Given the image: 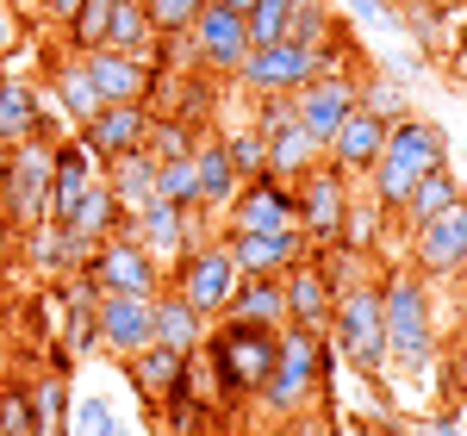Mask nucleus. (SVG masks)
Returning a JSON list of instances; mask_svg holds the SVG:
<instances>
[{
	"mask_svg": "<svg viewBox=\"0 0 467 436\" xmlns=\"http://www.w3.org/2000/svg\"><path fill=\"white\" fill-rule=\"evenodd\" d=\"M275 343H281V325L213 318L206 343H200V362H206V380H213V405H255L268 368H275Z\"/></svg>",
	"mask_w": 467,
	"mask_h": 436,
	"instance_id": "1",
	"label": "nucleus"
},
{
	"mask_svg": "<svg viewBox=\"0 0 467 436\" xmlns=\"http://www.w3.org/2000/svg\"><path fill=\"white\" fill-rule=\"evenodd\" d=\"M380 325H387V368L424 380L436 368V306H431V281L418 268H387L380 275Z\"/></svg>",
	"mask_w": 467,
	"mask_h": 436,
	"instance_id": "2",
	"label": "nucleus"
},
{
	"mask_svg": "<svg viewBox=\"0 0 467 436\" xmlns=\"http://www.w3.org/2000/svg\"><path fill=\"white\" fill-rule=\"evenodd\" d=\"M442 162H449V138H442V125L418 119V112H405V119L387 125V144H380V156H374V169L361 175V182H368V200H374L387 218H399L405 193L424 182L431 169H442Z\"/></svg>",
	"mask_w": 467,
	"mask_h": 436,
	"instance_id": "3",
	"label": "nucleus"
},
{
	"mask_svg": "<svg viewBox=\"0 0 467 436\" xmlns=\"http://www.w3.org/2000/svg\"><path fill=\"white\" fill-rule=\"evenodd\" d=\"M330 368H337V349L324 343V330H299L281 325V343H275V368L255 393V411L262 418H293V411H312L330 387Z\"/></svg>",
	"mask_w": 467,
	"mask_h": 436,
	"instance_id": "4",
	"label": "nucleus"
},
{
	"mask_svg": "<svg viewBox=\"0 0 467 436\" xmlns=\"http://www.w3.org/2000/svg\"><path fill=\"white\" fill-rule=\"evenodd\" d=\"M324 343L356 368L361 380L387 374V325H380V281H356L349 293H337V312L324 325Z\"/></svg>",
	"mask_w": 467,
	"mask_h": 436,
	"instance_id": "5",
	"label": "nucleus"
},
{
	"mask_svg": "<svg viewBox=\"0 0 467 436\" xmlns=\"http://www.w3.org/2000/svg\"><path fill=\"white\" fill-rule=\"evenodd\" d=\"M318 69H343V37L337 44H324V50H312V44H250V57L237 63V88H244V100H262V94H299L306 81Z\"/></svg>",
	"mask_w": 467,
	"mask_h": 436,
	"instance_id": "6",
	"label": "nucleus"
},
{
	"mask_svg": "<svg viewBox=\"0 0 467 436\" xmlns=\"http://www.w3.org/2000/svg\"><path fill=\"white\" fill-rule=\"evenodd\" d=\"M237 281H244V275H237V262H231V250H224V237H218V231H206L187 255H175V262L162 268V287L181 293L206 325L224 318V306H231Z\"/></svg>",
	"mask_w": 467,
	"mask_h": 436,
	"instance_id": "7",
	"label": "nucleus"
},
{
	"mask_svg": "<svg viewBox=\"0 0 467 436\" xmlns=\"http://www.w3.org/2000/svg\"><path fill=\"white\" fill-rule=\"evenodd\" d=\"M50 169H57V138H26L6 150V175H0V218L13 231H32L50 218Z\"/></svg>",
	"mask_w": 467,
	"mask_h": 436,
	"instance_id": "8",
	"label": "nucleus"
},
{
	"mask_svg": "<svg viewBox=\"0 0 467 436\" xmlns=\"http://www.w3.org/2000/svg\"><path fill=\"white\" fill-rule=\"evenodd\" d=\"M81 281L94 293H138V299H150V293H162V262L131 231H112L107 244H94V255L81 262Z\"/></svg>",
	"mask_w": 467,
	"mask_h": 436,
	"instance_id": "9",
	"label": "nucleus"
},
{
	"mask_svg": "<svg viewBox=\"0 0 467 436\" xmlns=\"http://www.w3.org/2000/svg\"><path fill=\"white\" fill-rule=\"evenodd\" d=\"M349 200H356V182L343 175V169H306L299 182H293V206H299V231H306V250H318V244H337L343 237V218H349Z\"/></svg>",
	"mask_w": 467,
	"mask_h": 436,
	"instance_id": "10",
	"label": "nucleus"
},
{
	"mask_svg": "<svg viewBox=\"0 0 467 436\" xmlns=\"http://www.w3.org/2000/svg\"><path fill=\"white\" fill-rule=\"evenodd\" d=\"M187 44V63L206 75H237V63L250 57V26H244V13H231V6H200V19L181 32Z\"/></svg>",
	"mask_w": 467,
	"mask_h": 436,
	"instance_id": "11",
	"label": "nucleus"
},
{
	"mask_svg": "<svg viewBox=\"0 0 467 436\" xmlns=\"http://www.w3.org/2000/svg\"><path fill=\"white\" fill-rule=\"evenodd\" d=\"M411 268L424 281H462V268H467V193L449 213L411 224Z\"/></svg>",
	"mask_w": 467,
	"mask_h": 436,
	"instance_id": "12",
	"label": "nucleus"
},
{
	"mask_svg": "<svg viewBox=\"0 0 467 436\" xmlns=\"http://www.w3.org/2000/svg\"><path fill=\"white\" fill-rule=\"evenodd\" d=\"M206 224H213L206 213H187V206H169V200H144L138 213L125 218V231H131V237H138L162 268H169L175 255L193 250V244L206 237Z\"/></svg>",
	"mask_w": 467,
	"mask_h": 436,
	"instance_id": "13",
	"label": "nucleus"
},
{
	"mask_svg": "<svg viewBox=\"0 0 467 436\" xmlns=\"http://www.w3.org/2000/svg\"><path fill=\"white\" fill-rule=\"evenodd\" d=\"M94 330H100V349L107 356H138L156 343V293L138 299V293H94Z\"/></svg>",
	"mask_w": 467,
	"mask_h": 436,
	"instance_id": "14",
	"label": "nucleus"
},
{
	"mask_svg": "<svg viewBox=\"0 0 467 436\" xmlns=\"http://www.w3.org/2000/svg\"><path fill=\"white\" fill-rule=\"evenodd\" d=\"M218 231H299L293 182L250 175V182L231 193V206H224V218H218Z\"/></svg>",
	"mask_w": 467,
	"mask_h": 436,
	"instance_id": "15",
	"label": "nucleus"
},
{
	"mask_svg": "<svg viewBox=\"0 0 467 436\" xmlns=\"http://www.w3.org/2000/svg\"><path fill=\"white\" fill-rule=\"evenodd\" d=\"M361 100V81L349 69H318L299 94H293V112H299V131L312 138V144H324L337 125H343V112Z\"/></svg>",
	"mask_w": 467,
	"mask_h": 436,
	"instance_id": "16",
	"label": "nucleus"
},
{
	"mask_svg": "<svg viewBox=\"0 0 467 436\" xmlns=\"http://www.w3.org/2000/svg\"><path fill=\"white\" fill-rule=\"evenodd\" d=\"M81 63H88V75H94V94H100V107H119V100H150V94L162 88V69H156V57L88 50Z\"/></svg>",
	"mask_w": 467,
	"mask_h": 436,
	"instance_id": "17",
	"label": "nucleus"
},
{
	"mask_svg": "<svg viewBox=\"0 0 467 436\" xmlns=\"http://www.w3.org/2000/svg\"><path fill=\"white\" fill-rule=\"evenodd\" d=\"M150 100H119V107H100L94 119H81L75 125V138L94 150L100 162H112V156H125V150H144L150 138Z\"/></svg>",
	"mask_w": 467,
	"mask_h": 436,
	"instance_id": "18",
	"label": "nucleus"
},
{
	"mask_svg": "<svg viewBox=\"0 0 467 436\" xmlns=\"http://www.w3.org/2000/svg\"><path fill=\"white\" fill-rule=\"evenodd\" d=\"M380 144H387V119H374V112L356 100V107L343 112V125L324 138V162H330V169H343L349 182H361V175L374 169Z\"/></svg>",
	"mask_w": 467,
	"mask_h": 436,
	"instance_id": "19",
	"label": "nucleus"
},
{
	"mask_svg": "<svg viewBox=\"0 0 467 436\" xmlns=\"http://www.w3.org/2000/svg\"><path fill=\"white\" fill-rule=\"evenodd\" d=\"M0 138H6V144H26V138H69V131H57L44 94H37L26 75L0 69Z\"/></svg>",
	"mask_w": 467,
	"mask_h": 436,
	"instance_id": "20",
	"label": "nucleus"
},
{
	"mask_svg": "<svg viewBox=\"0 0 467 436\" xmlns=\"http://www.w3.org/2000/svg\"><path fill=\"white\" fill-rule=\"evenodd\" d=\"M281 299H287V325H299V330H324L330 325L337 293H330V281H324V268L312 262V250L299 255L293 268H281Z\"/></svg>",
	"mask_w": 467,
	"mask_h": 436,
	"instance_id": "21",
	"label": "nucleus"
},
{
	"mask_svg": "<svg viewBox=\"0 0 467 436\" xmlns=\"http://www.w3.org/2000/svg\"><path fill=\"white\" fill-rule=\"evenodd\" d=\"M237 275H281L306 255V231H218Z\"/></svg>",
	"mask_w": 467,
	"mask_h": 436,
	"instance_id": "22",
	"label": "nucleus"
},
{
	"mask_svg": "<svg viewBox=\"0 0 467 436\" xmlns=\"http://www.w3.org/2000/svg\"><path fill=\"white\" fill-rule=\"evenodd\" d=\"M100 182V156L81 144V138H57V169H50V218H69V206Z\"/></svg>",
	"mask_w": 467,
	"mask_h": 436,
	"instance_id": "23",
	"label": "nucleus"
},
{
	"mask_svg": "<svg viewBox=\"0 0 467 436\" xmlns=\"http://www.w3.org/2000/svg\"><path fill=\"white\" fill-rule=\"evenodd\" d=\"M125 380H131V393L156 411V405L169 400V393H181V380H187V356H175V349H162V343H150V349H138V356H125Z\"/></svg>",
	"mask_w": 467,
	"mask_h": 436,
	"instance_id": "24",
	"label": "nucleus"
},
{
	"mask_svg": "<svg viewBox=\"0 0 467 436\" xmlns=\"http://www.w3.org/2000/svg\"><path fill=\"white\" fill-rule=\"evenodd\" d=\"M57 224L69 231L75 244H88V250H94V244H107L112 231H125V213H119L112 187H107V182H94V187H88V193H81V200L69 206V218H57Z\"/></svg>",
	"mask_w": 467,
	"mask_h": 436,
	"instance_id": "25",
	"label": "nucleus"
},
{
	"mask_svg": "<svg viewBox=\"0 0 467 436\" xmlns=\"http://www.w3.org/2000/svg\"><path fill=\"white\" fill-rule=\"evenodd\" d=\"M100 182L112 187L119 213L131 218L138 206H144V200H156V156H150V150H125V156L100 162Z\"/></svg>",
	"mask_w": 467,
	"mask_h": 436,
	"instance_id": "26",
	"label": "nucleus"
},
{
	"mask_svg": "<svg viewBox=\"0 0 467 436\" xmlns=\"http://www.w3.org/2000/svg\"><path fill=\"white\" fill-rule=\"evenodd\" d=\"M193 169H200V213L206 218H224V206H231V193H237V169H231V156H224V144H218V131L206 138L200 131V144H193Z\"/></svg>",
	"mask_w": 467,
	"mask_h": 436,
	"instance_id": "27",
	"label": "nucleus"
},
{
	"mask_svg": "<svg viewBox=\"0 0 467 436\" xmlns=\"http://www.w3.org/2000/svg\"><path fill=\"white\" fill-rule=\"evenodd\" d=\"M19 237H26V255L37 262V275H63V281L81 275V262L94 255L88 244H75L57 218H44V224H32V231H19Z\"/></svg>",
	"mask_w": 467,
	"mask_h": 436,
	"instance_id": "28",
	"label": "nucleus"
},
{
	"mask_svg": "<svg viewBox=\"0 0 467 436\" xmlns=\"http://www.w3.org/2000/svg\"><path fill=\"white\" fill-rule=\"evenodd\" d=\"M50 94H57V112H63L69 125H81V119L100 112V94H94V75L81 63V50H69V57L50 63Z\"/></svg>",
	"mask_w": 467,
	"mask_h": 436,
	"instance_id": "29",
	"label": "nucleus"
},
{
	"mask_svg": "<svg viewBox=\"0 0 467 436\" xmlns=\"http://www.w3.org/2000/svg\"><path fill=\"white\" fill-rule=\"evenodd\" d=\"M224 318H244V325H287V299H281V275H244Z\"/></svg>",
	"mask_w": 467,
	"mask_h": 436,
	"instance_id": "30",
	"label": "nucleus"
},
{
	"mask_svg": "<svg viewBox=\"0 0 467 436\" xmlns=\"http://www.w3.org/2000/svg\"><path fill=\"white\" fill-rule=\"evenodd\" d=\"M156 343L162 349H175V356H193L200 343H206V318L181 299V293H156Z\"/></svg>",
	"mask_w": 467,
	"mask_h": 436,
	"instance_id": "31",
	"label": "nucleus"
},
{
	"mask_svg": "<svg viewBox=\"0 0 467 436\" xmlns=\"http://www.w3.org/2000/svg\"><path fill=\"white\" fill-rule=\"evenodd\" d=\"M462 193H467V187L455 182V162H442V169H431L424 182H418V187H411V193H405V206H399V224L411 231V224H424V218L449 213V206H455Z\"/></svg>",
	"mask_w": 467,
	"mask_h": 436,
	"instance_id": "32",
	"label": "nucleus"
},
{
	"mask_svg": "<svg viewBox=\"0 0 467 436\" xmlns=\"http://www.w3.org/2000/svg\"><path fill=\"white\" fill-rule=\"evenodd\" d=\"M100 50H125V57H156V26H150L144 0H112L107 44Z\"/></svg>",
	"mask_w": 467,
	"mask_h": 436,
	"instance_id": "33",
	"label": "nucleus"
},
{
	"mask_svg": "<svg viewBox=\"0 0 467 436\" xmlns=\"http://www.w3.org/2000/svg\"><path fill=\"white\" fill-rule=\"evenodd\" d=\"M324 162V144H312L306 131H299V119H293L287 131H268V175L275 182H299L306 169H318Z\"/></svg>",
	"mask_w": 467,
	"mask_h": 436,
	"instance_id": "34",
	"label": "nucleus"
},
{
	"mask_svg": "<svg viewBox=\"0 0 467 436\" xmlns=\"http://www.w3.org/2000/svg\"><path fill=\"white\" fill-rule=\"evenodd\" d=\"M287 44H312V50H324V44H337L343 37V19L330 13V0H293L287 13Z\"/></svg>",
	"mask_w": 467,
	"mask_h": 436,
	"instance_id": "35",
	"label": "nucleus"
},
{
	"mask_svg": "<svg viewBox=\"0 0 467 436\" xmlns=\"http://www.w3.org/2000/svg\"><path fill=\"white\" fill-rule=\"evenodd\" d=\"M218 144H224V156H231L237 182H250V175H268V138L255 131L250 119H237V125H218Z\"/></svg>",
	"mask_w": 467,
	"mask_h": 436,
	"instance_id": "36",
	"label": "nucleus"
},
{
	"mask_svg": "<svg viewBox=\"0 0 467 436\" xmlns=\"http://www.w3.org/2000/svg\"><path fill=\"white\" fill-rule=\"evenodd\" d=\"M193 144H200V125H193V119H181V112H156V119H150L144 150L156 156V162H169V156H193Z\"/></svg>",
	"mask_w": 467,
	"mask_h": 436,
	"instance_id": "37",
	"label": "nucleus"
},
{
	"mask_svg": "<svg viewBox=\"0 0 467 436\" xmlns=\"http://www.w3.org/2000/svg\"><path fill=\"white\" fill-rule=\"evenodd\" d=\"M156 200L200 213V169H193V156H169V162H156Z\"/></svg>",
	"mask_w": 467,
	"mask_h": 436,
	"instance_id": "38",
	"label": "nucleus"
},
{
	"mask_svg": "<svg viewBox=\"0 0 467 436\" xmlns=\"http://www.w3.org/2000/svg\"><path fill=\"white\" fill-rule=\"evenodd\" d=\"M69 368L50 362V374H37L32 380V405H37V424H57V431H69V380H63Z\"/></svg>",
	"mask_w": 467,
	"mask_h": 436,
	"instance_id": "39",
	"label": "nucleus"
},
{
	"mask_svg": "<svg viewBox=\"0 0 467 436\" xmlns=\"http://www.w3.org/2000/svg\"><path fill=\"white\" fill-rule=\"evenodd\" d=\"M32 431H37L32 380H0V436H32Z\"/></svg>",
	"mask_w": 467,
	"mask_h": 436,
	"instance_id": "40",
	"label": "nucleus"
},
{
	"mask_svg": "<svg viewBox=\"0 0 467 436\" xmlns=\"http://www.w3.org/2000/svg\"><path fill=\"white\" fill-rule=\"evenodd\" d=\"M361 107L374 112V119H387V125H393V119H405V81H393V75H368V81H361Z\"/></svg>",
	"mask_w": 467,
	"mask_h": 436,
	"instance_id": "41",
	"label": "nucleus"
},
{
	"mask_svg": "<svg viewBox=\"0 0 467 436\" xmlns=\"http://www.w3.org/2000/svg\"><path fill=\"white\" fill-rule=\"evenodd\" d=\"M287 13H293V0H250V13H244L250 44H281V32H287Z\"/></svg>",
	"mask_w": 467,
	"mask_h": 436,
	"instance_id": "42",
	"label": "nucleus"
},
{
	"mask_svg": "<svg viewBox=\"0 0 467 436\" xmlns=\"http://www.w3.org/2000/svg\"><path fill=\"white\" fill-rule=\"evenodd\" d=\"M200 6L206 0H150V26H156V37H181L200 19Z\"/></svg>",
	"mask_w": 467,
	"mask_h": 436,
	"instance_id": "43",
	"label": "nucleus"
},
{
	"mask_svg": "<svg viewBox=\"0 0 467 436\" xmlns=\"http://www.w3.org/2000/svg\"><path fill=\"white\" fill-rule=\"evenodd\" d=\"M293 119H299V112H293V94H262V100H250V125L262 138H268V131H287Z\"/></svg>",
	"mask_w": 467,
	"mask_h": 436,
	"instance_id": "44",
	"label": "nucleus"
},
{
	"mask_svg": "<svg viewBox=\"0 0 467 436\" xmlns=\"http://www.w3.org/2000/svg\"><path fill=\"white\" fill-rule=\"evenodd\" d=\"M19 44H26V19H19V6H13V0H0V63H6Z\"/></svg>",
	"mask_w": 467,
	"mask_h": 436,
	"instance_id": "45",
	"label": "nucleus"
},
{
	"mask_svg": "<svg viewBox=\"0 0 467 436\" xmlns=\"http://www.w3.org/2000/svg\"><path fill=\"white\" fill-rule=\"evenodd\" d=\"M268 436H330V424H324L318 411H293V418H275Z\"/></svg>",
	"mask_w": 467,
	"mask_h": 436,
	"instance_id": "46",
	"label": "nucleus"
},
{
	"mask_svg": "<svg viewBox=\"0 0 467 436\" xmlns=\"http://www.w3.org/2000/svg\"><path fill=\"white\" fill-rule=\"evenodd\" d=\"M349 13H356L361 26H393V32H405V19L387 13V0H349Z\"/></svg>",
	"mask_w": 467,
	"mask_h": 436,
	"instance_id": "47",
	"label": "nucleus"
},
{
	"mask_svg": "<svg viewBox=\"0 0 467 436\" xmlns=\"http://www.w3.org/2000/svg\"><path fill=\"white\" fill-rule=\"evenodd\" d=\"M418 436H467V424L455 418V411H436V418H431V424H424Z\"/></svg>",
	"mask_w": 467,
	"mask_h": 436,
	"instance_id": "48",
	"label": "nucleus"
},
{
	"mask_svg": "<svg viewBox=\"0 0 467 436\" xmlns=\"http://www.w3.org/2000/svg\"><path fill=\"white\" fill-rule=\"evenodd\" d=\"M75 6H81V0H44V19H50V26H69Z\"/></svg>",
	"mask_w": 467,
	"mask_h": 436,
	"instance_id": "49",
	"label": "nucleus"
},
{
	"mask_svg": "<svg viewBox=\"0 0 467 436\" xmlns=\"http://www.w3.org/2000/svg\"><path fill=\"white\" fill-rule=\"evenodd\" d=\"M100 436H131V424H125V418H119V411H112L107 424H100Z\"/></svg>",
	"mask_w": 467,
	"mask_h": 436,
	"instance_id": "50",
	"label": "nucleus"
},
{
	"mask_svg": "<svg viewBox=\"0 0 467 436\" xmlns=\"http://www.w3.org/2000/svg\"><path fill=\"white\" fill-rule=\"evenodd\" d=\"M455 393L467 400V343H462V362H455Z\"/></svg>",
	"mask_w": 467,
	"mask_h": 436,
	"instance_id": "51",
	"label": "nucleus"
},
{
	"mask_svg": "<svg viewBox=\"0 0 467 436\" xmlns=\"http://www.w3.org/2000/svg\"><path fill=\"white\" fill-rule=\"evenodd\" d=\"M213 6H231V13H250V0H213Z\"/></svg>",
	"mask_w": 467,
	"mask_h": 436,
	"instance_id": "52",
	"label": "nucleus"
},
{
	"mask_svg": "<svg viewBox=\"0 0 467 436\" xmlns=\"http://www.w3.org/2000/svg\"><path fill=\"white\" fill-rule=\"evenodd\" d=\"M32 436H69V431H57V424H37V431Z\"/></svg>",
	"mask_w": 467,
	"mask_h": 436,
	"instance_id": "53",
	"label": "nucleus"
},
{
	"mask_svg": "<svg viewBox=\"0 0 467 436\" xmlns=\"http://www.w3.org/2000/svg\"><path fill=\"white\" fill-rule=\"evenodd\" d=\"M6 150H13V144H6V138H0V175H6Z\"/></svg>",
	"mask_w": 467,
	"mask_h": 436,
	"instance_id": "54",
	"label": "nucleus"
},
{
	"mask_svg": "<svg viewBox=\"0 0 467 436\" xmlns=\"http://www.w3.org/2000/svg\"><path fill=\"white\" fill-rule=\"evenodd\" d=\"M462 293H467V268H462Z\"/></svg>",
	"mask_w": 467,
	"mask_h": 436,
	"instance_id": "55",
	"label": "nucleus"
},
{
	"mask_svg": "<svg viewBox=\"0 0 467 436\" xmlns=\"http://www.w3.org/2000/svg\"><path fill=\"white\" fill-rule=\"evenodd\" d=\"M0 69H6V63H0Z\"/></svg>",
	"mask_w": 467,
	"mask_h": 436,
	"instance_id": "56",
	"label": "nucleus"
},
{
	"mask_svg": "<svg viewBox=\"0 0 467 436\" xmlns=\"http://www.w3.org/2000/svg\"><path fill=\"white\" fill-rule=\"evenodd\" d=\"M144 6H150V0H144Z\"/></svg>",
	"mask_w": 467,
	"mask_h": 436,
	"instance_id": "57",
	"label": "nucleus"
}]
</instances>
